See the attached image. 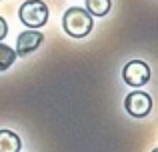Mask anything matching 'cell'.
I'll use <instances>...</instances> for the list:
<instances>
[{"instance_id": "52a82bcc", "label": "cell", "mask_w": 158, "mask_h": 152, "mask_svg": "<svg viewBox=\"0 0 158 152\" xmlns=\"http://www.w3.org/2000/svg\"><path fill=\"white\" fill-rule=\"evenodd\" d=\"M112 8V0H86V12L90 16H106Z\"/></svg>"}, {"instance_id": "277c9868", "label": "cell", "mask_w": 158, "mask_h": 152, "mask_svg": "<svg viewBox=\"0 0 158 152\" xmlns=\"http://www.w3.org/2000/svg\"><path fill=\"white\" fill-rule=\"evenodd\" d=\"M124 108L130 116L134 118H144L150 114L152 110V98L148 96L146 92H140V90H134L130 92L126 98H124Z\"/></svg>"}, {"instance_id": "8992f818", "label": "cell", "mask_w": 158, "mask_h": 152, "mask_svg": "<svg viewBox=\"0 0 158 152\" xmlns=\"http://www.w3.org/2000/svg\"><path fill=\"white\" fill-rule=\"evenodd\" d=\"M20 148H22V142L18 134L6 128L0 130V152H20Z\"/></svg>"}, {"instance_id": "ba28073f", "label": "cell", "mask_w": 158, "mask_h": 152, "mask_svg": "<svg viewBox=\"0 0 158 152\" xmlns=\"http://www.w3.org/2000/svg\"><path fill=\"white\" fill-rule=\"evenodd\" d=\"M14 60H16V52L12 50L8 44L0 42V72L8 70V68L14 64Z\"/></svg>"}, {"instance_id": "30bf717a", "label": "cell", "mask_w": 158, "mask_h": 152, "mask_svg": "<svg viewBox=\"0 0 158 152\" xmlns=\"http://www.w3.org/2000/svg\"><path fill=\"white\" fill-rule=\"evenodd\" d=\"M152 152H158V148H154V150H152Z\"/></svg>"}, {"instance_id": "7a4b0ae2", "label": "cell", "mask_w": 158, "mask_h": 152, "mask_svg": "<svg viewBox=\"0 0 158 152\" xmlns=\"http://www.w3.org/2000/svg\"><path fill=\"white\" fill-rule=\"evenodd\" d=\"M20 22L28 28H40L48 22V6L42 0H26L18 10Z\"/></svg>"}, {"instance_id": "9c48e42d", "label": "cell", "mask_w": 158, "mask_h": 152, "mask_svg": "<svg viewBox=\"0 0 158 152\" xmlns=\"http://www.w3.org/2000/svg\"><path fill=\"white\" fill-rule=\"evenodd\" d=\"M6 34H8V24H6V20L0 16V42L6 38Z\"/></svg>"}, {"instance_id": "6da1fadb", "label": "cell", "mask_w": 158, "mask_h": 152, "mask_svg": "<svg viewBox=\"0 0 158 152\" xmlns=\"http://www.w3.org/2000/svg\"><path fill=\"white\" fill-rule=\"evenodd\" d=\"M62 28L68 36L72 38H84L92 32L94 28V18L84 10V8L72 6L64 12L62 16Z\"/></svg>"}, {"instance_id": "5b68a950", "label": "cell", "mask_w": 158, "mask_h": 152, "mask_svg": "<svg viewBox=\"0 0 158 152\" xmlns=\"http://www.w3.org/2000/svg\"><path fill=\"white\" fill-rule=\"evenodd\" d=\"M44 42V34L38 30H26L18 36L16 40V56H28L34 50H38V46Z\"/></svg>"}, {"instance_id": "3957f363", "label": "cell", "mask_w": 158, "mask_h": 152, "mask_svg": "<svg viewBox=\"0 0 158 152\" xmlns=\"http://www.w3.org/2000/svg\"><path fill=\"white\" fill-rule=\"evenodd\" d=\"M122 78L128 86L140 88L150 80V66L144 60H130L122 70Z\"/></svg>"}]
</instances>
